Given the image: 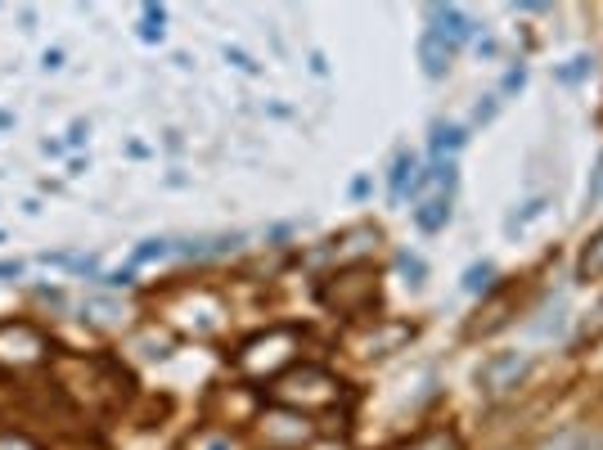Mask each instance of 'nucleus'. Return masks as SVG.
Instances as JSON below:
<instances>
[{
    "label": "nucleus",
    "instance_id": "nucleus-2",
    "mask_svg": "<svg viewBox=\"0 0 603 450\" xmlns=\"http://www.w3.org/2000/svg\"><path fill=\"white\" fill-rule=\"evenodd\" d=\"M527 374H531V360L522 356V351H495V356H486L482 369H477V387H482L486 401H504V396L518 392Z\"/></svg>",
    "mask_w": 603,
    "mask_h": 450
},
{
    "label": "nucleus",
    "instance_id": "nucleus-5",
    "mask_svg": "<svg viewBox=\"0 0 603 450\" xmlns=\"http://www.w3.org/2000/svg\"><path fill=\"white\" fill-rule=\"evenodd\" d=\"M450 59H455V45H450V41H441L437 32H423L419 36V63H423V72H428V77H441V72L450 68Z\"/></svg>",
    "mask_w": 603,
    "mask_h": 450
},
{
    "label": "nucleus",
    "instance_id": "nucleus-20",
    "mask_svg": "<svg viewBox=\"0 0 603 450\" xmlns=\"http://www.w3.org/2000/svg\"><path fill=\"white\" fill-rule=\"evenodd\" d=\"M225 59L234 63V68H243V72H257V63H252V54H243V50H234V45H225Z\"/></svg>",
    "mask_w": 603,
    "mask_h": 450
},
{
    "label": "nucleus",
    "instance_id": "nucleus-10",
    "mask_svg": "<svg viewBox=\"0 0 603 450\" xmlns=\"http://www.w3.org/2000/svg\"><path fill=\"white\" fill-rule=\"evenodd\" d=\"M495 279V266L491 261H473V266L464 270V293H486Z\"/></svg>",
    "mask_w": 603,
    "mask_h": 450
},
{
    "label": "nucleus",
    "instance_id": "nucleus-13",
    "mask_svg": "<svg viewBox=\"0 0 603 450\" xmlns=\"http://www.w3.org/2000/svg\"><path fill=\"white\" fill-rule=\"evenodd\" d=\"M468 135H464V126H437V131H432V149H459V144H464Z\"/></svg>",
    "mask_w": 603,
    "mask_h": 450
},
{
    "label": "nucleus",
    "instance_id": "nucleus-17",
    "mask_svg": "<svg viewBox=\"0 0 603 450\" xmlns=\"http://www.w3.org/2000/svg\"><path fill=\"white\" fill-rule=\"evenodd\" d=\"M167 248H171V243L167 239H144L140 243V248H135V266H140V261H153V257H167Z\"/></svg>",
    "mask_w": 603,
    "mask_h": 450
},
{
    "label": "nucleus",
    "instance_id": "nucleus-9",
    "mask_svg": "<svg viewBox=\"0 0 603 450\" xmlns=\"http://www.w3.org/2000/svg\"><path fill=\"white\" fill-rule=\"evenodd\" d=\"M414 221H419V230H441V225L450 221V194H437L428 198V203L414 207Z\"/></svg>",
    "mask_w": 603,
    "mask_h": 450
},
{
    "label": "nucleus",
    "instance_id": "nucleus-22",
    "mask_svg": "<svg viewBox=\"0 0 603 450\" xmlns=\"http://www.w3.org/2000/svg\"><path fill=\"white\" fill-rule=\"evenodd\" d=\"M23 275V261H0V279H18Z\"/></svg>",
    "mask_w": 603,
    "mask_h": 450
},
{
    "label": "nucleus",
    "instance_id": "nucleus-4",
    "mask_svg": "<svg viewBox=\"0 0 603 450\" xmlns=\"http://www.w3.org/2000/svg\"><path fill=\"white\" fill-rule=\"evenodd\" d=\"M428 18L437 23L432 32H437L441 41H450V45H459V41H468V36H473V18L459 14L455 5H428Z\"/></svg>",
    "mask_w": 603,
    "mask_h": 450
},
{
    "label": "nucleus",
    "instance_id": "nucleus-3",
    "mask_svg": "<svg viewBox=\"0 0 603 450\" xmlns=\"http://www.w3.org/2000/svg\"><path fill=\"white\" fill-rule=\"evenodd\" d=\"M275 396L279 401H297V405H333L338 401V383L324 369L306 365V369H293L288 378H279Z\"/></svg>",
    "mask_w": 603,
    "mask_h": 450
},
{
    "label": "nucleus",
    "instance_id": "nucleus-1",
    "mask_svg": "<svg viewBox=\"0 0 603 450\" xmlns=\"http://www.w3.org/2000/svg\"><path fill=\"white\" fill-rule=\"evenodd\" d=\"M320 302L338 315H360L378 302V275L369 266H347L320 288Z\"/></svg>",
    "mask_w": 603,
    "mask_h": 450
},
{
    "label": "nucleus",
    "instance_id": "nucleus-11",
    "mask_svg": "<svg viewBox=\"0 0 603 450\" xmlns=\"http://www.w3.org/2000/svg\"><path fill=\"white\" fill-rule=\"evenodd\" d=\"M414 158L410 153H396V167H392V198H405V180H414Z\"/></svg>",
    "mask_w": 603,
    "mask_h": 450
},
{
    "label": "nucleus",
    "instance_id": "nucleus-19",
    "mask_svg": "<svg viewBox=\"0 0 603 450\" xmlns=\"http://www.w3.org/2000/svg\"><path fill=\"white\" fill-rule=\"evenodd\" d=\"M585 72H590V59H585V54H576L567 68H558V81H576V77H585Z\"/></svg>",
    "mask_w": 603,
    "mask_h": 450
},
{
    "label": "nucleus",
    "instance_id": "nucleus-18",
    "mask_svg": "<svg viewBox=\"0 0 603 450\" xmlns=\"http://www.w3.org/2000/svg\"><path fill=\"white\" fill-rule=\"evenodd\" d=\"M396 266L410 275V284H423V275H428V266H423L419 257H410V252H401V257H396Z\"/></svg>",
    "mask_w": 603,
    "mask_h": 450
},
{
    "label": "nucleus",
    "instance_id": "nucleus-8",
    "mask_svg": "<svg viewBox=\"0 0 603 450\" xmlns=\"http://www.w3.org/2000/svg\"><path fill=\"white\" fill-rule=\"evenodd\" d=\"M576 275L590 284V279H603V230L590 234V243L581 248V261H576Z\"/></svg>",
    "mask_w": 603,
    "mask_h": 450
},
{
    "label": "nucleus",
    "instance_id": "nucleus-6",
    "mask_svg": "<svg viewBox=\"0 0 603 450\" xmlns=\"http://www.w3.org/2000/svg\"><path fill=\"white\" fill-rule=\"evenodd\" d=\"M509 311H513V293H500L495 302L482 306V315H477L473 324H468V338H482V333H495L509 324Z\"/></svg>",
    "mask_w": 603,
    "mask_h": 450
},
{
    "label": "nucleus",
    "instance_id": "nucleus-12",
    "mask_svg": "<svg viewBox=\"0 0 603 450\" xmlns=\"http://www.w3.org/2000/svg\"><path fill=\"white\" fill-rule=\"evenodd\" d=\"M540 212H545V198H527V203H522V212H513L509 216V221H504V230H522V225H527V221H536V216Z\"/></svg>",
    "mask_w": 603,
    "mask_h": 450
},
{
    "label": "nucleus",
    "instance_id": "nucleus-14",
    "mask_svg": "<svg viewBox=\"0 0 603 450\" xmlns=\"http://www.w3.org/2000/svg\"><path fill=\"white\" fill-rule=\"evenodd\" d=\"M603 338V302L599 306H594V311L590 315H585V324H581V333H576V342H581V347H585V342H599Z\"/></svg>",
    "mask_w": 603,
    "mask_h": 450
},
{
    "label": "nucleus",
    "instance_id": "nucleus-24",
    "mask_svg": "<svg viewBox=\"0 0 603 450\" xmlns=\"http://www.w3.org/2000/svg\"><path fill=\"white\" fill-rule=\"evenodd\" d=\"M207 450H225V441H212V446H207Z\"/></svg>",
    "mask_w": 603,
    "mask_h": 450
},
{
    "label": "nucleus",
    "instance_id": "nucleus-16",
    "mask_svg": "<svg viewBox=\"0 0 603 450\" xmlns=\"http://www.w3.org/2000/svg\"><path fill=\"white\" fill-rule=\"evenodd\" d=\"M531 329H536L540 338H545V333H558V329H563V302H558V297H554V306H549V311H545V320H536V324H531Z\"/></svg>",
    "mask_w": 603,
    "mask_h": 450
},
{
    "label": "nucleus",
    "instance_id": "nucleus-7",
    "mask_svg": "<svg viewBox=\"0 0 603 450\" xmlns=\"http://www.w3.org/2000/svg\"><path fill=\"white\" fill-rule=\"evenodd\" d=\"M392 450H464V441L450 428H432V432H419V437L401 441V446H392Z\"/></svg>",
    "mask_w": 603,
    "mask_h": 450
},
{
    "label": "nucleus",
    "instance_id": "nucleus-23",
    "mask_svg": "<svg viewBox=\"0 0 603 450\" xmlns=\"http://www.w3.org/2000/svg\"><path fill=\"white\" fill-rule=\"evenodd\" d=\"M45 68H63V50H45Z\"/></svg>",
    "mask_w": 603,
    "mask_h": 450
},
{
    "label": "nucleus",
    "instance_id": "nucleus-15",
    "mask_svg": "<svg viewBox=\"0 0 603 450\" xmlns=\"http://www.w3.org/2000/svg\"><path fill=\"white\" fill-rule=\"evenodd\" d=\"M162 23H167V14H162L158 5L144 9V27H140V41H162Z\"/></svg>",
    "mask_w": 603,
    "mask_h": 450
},
{
    "label": "nucleus",
    "instance_id": "nucleus-21",
    "mask_svg": "<svg viewBox=\"0 0 603 450\" xmlns=\"http://www.w3.org/2000/svg\"><path fill=\"white\" fill-rule=\"evenodd\" d=\"M131 270H113V275H104V279H99V284H104V288H131Z\"/></svg>",
    "mask_w": 603,
    "mask_h": 450
}]
</instances>
